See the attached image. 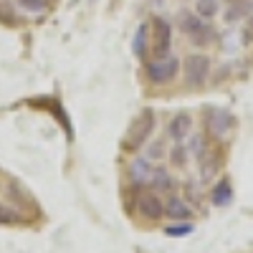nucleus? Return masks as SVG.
I'll list each match as a JSON object with an SVG mask.
<instances>
[{
	"instance_id": "1",
	"label": "nucleus",
	"mask_w": 253,
	"mask_h": 253,
	"mask_svg": "<svg viewBox=\"0 0 253 253\" xmlns=\"http://www.w3.org/2000/svg\"><path fill=\"white\" fill-rule=\"evenodd\" d=\"M155 124H157L155 112H152V109H142V112L132 119V124H129V129H126V137H124L122 147H124V150H129V152L139 150V147L152 137Z\"/></svg>"
},
{
	"instance_id": "2",
	"label": "nucleus",
	"mask_w": 253,
	"mask_h": 253,
	"mask_svg": "<svg viewBox=\"0 0 253 253\" xmlns=\"http://www.w3.org/2000/svg\"><path fill=\"white\" fill-rule=\"evenodd\" d=\"M144 74L152 84L162 86V84H170L177 74H180V58L177 56H160V58H152L144 63Z\"/></svg>"
},
{
	"instance_id": "3",
	"label": "nucleus",
	"mask_w": 253,
	"mask_h": 253,
	"mask_svg": "<svg viewBox=\"0 0 253 253\" xmlns=\"http://www.w3.org/2000/svg\"><path fill=\"white\" fill-rule=\"evenodd\" d=\"M150 51L155 53V58L167 56L172 46V26L170 20H165L162 15H155L152 23H150Z\"/></svg>"
},
{
	"instance_id": "4",
	"label": "nucleus",
	"mask_w": 253,
	"mask_h": 253,
	"mask_svg": "<svg viewBox=\"0 0 253 253\" xmlns=\"http://www.w3.org/2000/svg\"><path fill=\"white\" fill-rule=\"evenodd\" d=\"M182 74L190 86H203L210 76V58L205 53H190L182 61Z\"/></svg>"
},
{
	"instance_id": "5",
	"label": "nucleus",
	"mask_w": 253,
	"mask_h": 253,
	"mask_svg": "<svg viewBox=\"0 0 253 253\" xmlns=\"http://www.w3.org/2000/svg\"><path fill=\"white\" fill-rule=\"evenodd\" d=\"M137 213L147 220L165 218V203H162L160 193H155V190H142L137 195Z\"/></svg>"
},
{
	"instance_id": "6",
	"label": "nucleus",
	"mask_w": 253,
	"mask_h": 253,
	"mask_svg": "<svg viewBox=\"0 0 253 253\" xmlns=\"http://www.w3.org/2000/svg\"><path fill=\"white\" fill-rule=\"evenodd\" d=\"M236 126V117L228 109H213L208 114V134L213 139H223L230 134V129Z\"/></svg>"
},
{
	"instance_id": "7",
	"label": "nucleus",
	"mask_w": 253,
	"mask_h": 253,
	"mask_svg": "<svg viewBox=\"0 0 253 253\" xmlns=\"http://www.w3.org/2000/svg\"><path fill=\"white\" fill-rule=\"evenodd\" d=\"M167 134H170L175 142H182L187 139L190 134H193V117H190L187 112H180L170 119V124H167Z\"/></svg>"
},
{
	"instance_id": "8",
	"label": "nucleus",
	"mask_w": 253,
	"mask_h": 253,
	"mask_svg": "<svg viewBox=\"0 0 253 253\" xmlns=\"http://www.w3.org/2000/svg\"><path fill=\"white\" fill-rule=\"evenodd\" d=\"M165 215L167 218H172V220H190L193 218V208H190L180 195H170L167 198V203H165Z\"/></svg>"
},
{
	"instance_id": "9",
	"label": "nucleus",
	"mask_w": 253,
	"mask_h": 253,
	"mask_svg": "<svg viewBox=\"0 0 253 253\" xmlns=\"http://www.w3.org/2000/svg\"><path fill=\"white\" fill-rule=\"evenodd\" d=\"M147 182H150V190H155V193H160V195H162V193H172V190H175L172 175L167 172V170H162V167H160V170H152Z\"/></svg>"
},
{
	"instance_id": "10",
	"label": "nucleus",
	"mask_w": 253,
	"mask_h": 253,
	"mask_svg": "<svg viewBox=\"0 0 253 253\" xmlns=\"http://www.w3.org/2000/svg\"><path fill=\"white\" fill-rule=\"evenodd\" d=\"M210 200H213L215 208H225L230 200H233V187H230V180L228 177H220L213 187V193H210Z\"/></svg>"
},
{
	"instance_id": "11",
	"label": "nucleus",
	"mask_w": 253,
	"mask_h": 253,
	"mask_svg": "<svg viewBox=\"0 0 253 253\" xmlns=\"http://www.w3.org/2000/svg\"><path fill=\"white\" fill-rule=\"evenodd\" d=\"M205 23V20L198 15V13H190V10H180V15H177V28L190 38L193 33H198V28Z\"/></svg>"
},
{
	"instance_id": "12",
	"label": "nucleus",
	"mask_w": 253,
	"mask_h": 253,
	"mask_svg": "<svg viewBox=\"0 0 253 253\" xmlns=\"http://www.w3.org/2000/svg\"><path fill=\"white\" fill-rule=\"evenodd\" d=\"M132 51L137 58H147V51H150V23H142L134 33L132 41Z\"/></svg>"
},
{
	"instance_id": "13",
	"label": "nucleus",
	"mask_w": 253,
	"mask_h": 253,
	"mask_svg": "<svg viewBox=\"0 0 253 253\" xmlns=\"http://www.w3.org/2000/svg\"><path fill=\"white\" fill-rule=\"evenodd\" d=\"M198 165H200V180H213L215 177V172H218V160H215V155H210L208 150H203L200 155H198Z\"/></svg>"
},
{
	"instance_id": "14",
	"label": "nucleus",
	"mask_w": 253,
	"mask_h": 253,
	"mask_svg": "<svg viewBox=\"0 0 253 253\" xmlns=\"http://www.w3.org/2000/svg\"><path fill=\"white\" fill-rule=\"evenodd\" d=\"M150 172H152L150 160H147V157H134V162H132V182L134 185L147 182V180H150Z\"/></svg>"
},
{
	"instance_id": "15",
	"label": "nucleus",
	"mask_w": 253,
	"mask_h": 253,
	"mask_svg": "<svg viewBox=\"0 0 253 253\" xmlns=\"http://www.w3.org/2000/svg\"><path fill=\"white\" fill-rule=\"evenodd\" d=\"M248 13H253V0H241V3H230L225 20L228 23H236V20H243Z\"/></svg>"
},
{
	"instance_id": "16",
	"label": "nucleus",
	"mask_w": 253,
	"mask_h": 253,
	"mask_svg": "<svg viewBox=\"0 0 253 253\" xmlns=\"http://www.w3.org/2000/svg\"><path fill=\"white\" fill-rule=\"evenodd\" d=\"M213 38H215V31H213V26H208V23H203V26L198 28V33L190 36V41H193V43H195L198 48L210 46V43H213Z\"/></svg>"
},
{
	"instance_id": "17",
	"label": "nucleus",
	"mask_w": 253,
	"mask_h": 253,
	"mask_svg": "<svg viewBox=\"0 0 253 253\" xmlns=\"http://www.w3.org/2000/svg\"><path fill=\"white\" fill-rule=\"evenodd\" d=\"M218 10H220V3H218V0H198V3H195V13H198L203 20L215 18Z\"/></svg>"
},
{
	"instance_id": "18",
	"label": "nucleus",
	"mask_w": 253,
	"mask_h": 253,
	"mask_svg": "<svg viewBox=\"0 0 253 253\" xmlns=\"http://www.w3.org/2000/svg\"><path fill=\"white\" fill-rule=\"evenodd\" d=\"M170 162L177 167V170H185V167H187V147H182L177 142L172 150H170Z\"/></svg>"
},
{
	"instance_id": "19",
	"label": "nucleus",
	"mask_w": 253,
	"mask_h": 253,
	"mask_svg": "<svg viewBox=\"0 0 253 253\" xmlns=\"http://www.w3.org/2000/svg\"><path fill=\"white\" fill-rule=\"evenodd\" d=\"M187 233H193V225H190V220H180L177 225H167L165 228V236H187Z\"/></svg>"
},
{
	"instance_id": "20",
	"label": "nucleus",
	"mask_w": 253,
	"mask_h": 253,
	"mask_svg": "<svg viewBox=\"0 0 253 253\" xmlns=\"http://www.w3.org/2000/svg\"><path fill=\"white\" fill-rule=\"evenodd\" d=\"M20 8L28 10V13H41V10H46L51 0H18Z\"/></svg>"
},
{
	"instance_id": "21",
	"label": "nucleus",
	"mask_w": 253,
	"mask_h": 253,
	"mask_svg": "<svg viewBox=\"0 0 253 253\" xmlns=\"http://www.w3.org/2000/svg\"><path fill=\"white\" fill-rule=\"evenodd\" d=\"M205 150V144H203V139H200V134H195L193 139H190V144H187V152H195V157L200 155Z\"/></svg>"
},
{
	"instance_id": "22",
	"label": "nucleus",
	"mask_w": 253,
	"mask_h": 253,
	"mask_svg": "<svg viewBox=\"0 0 253 253\" xmlns=\"http://www.w3.org/2000/svg\"><path fill=\"white\" fill-rule=\"evenodd\" d=\"M162 152H165V147H162L160 142H155L150 150H147V160H162V157H165Z\"/></svg>"
},
{
	"instance_id": "23",
	"label": "nucleus",
	"mask_w": 253,
	"mask_h": 253,
	"mask_svg": "<svg viewBox=\"0 0 253 253\" xmlns=\"http://www.w3.org/2000/svg\"><path fill=\"white\" fill-rule=\"evenodd\" d=\"M10 215H13L10 210H5V208H0V223H8V220H10Z\"/></svg>"
},
{
	"instance_id": "24",
	"label": "nucleus",
	"mask_w": 253,
	"mask_h": 253,
	"mask_svg": "<svg viewBox=\"0 0 253 253\" xmlns=\"http://www.w3.org/2000/svg\"><path fill=\"white\" fill-rule=\"evenodd\" d=\"M230 3H241V0H230Z\"/></svg>"
}]
</instances>
